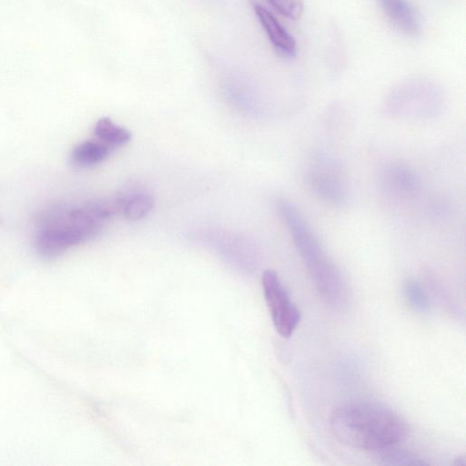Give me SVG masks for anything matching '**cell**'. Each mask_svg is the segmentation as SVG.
<instances>
[{
    "label": "cell",
    "instance_id": "1",
    "mask_svg": "<svg viewBox=\"0 0 466 466\" xmlns=\"http://www.w3.org/2000/svg\"><path fill=\"white\" fill-rule=\"evenodd\" d=\"M276 208L321 299L334 309H346L350 300L347 280L299 209L283 198L276 201Z\"/></svg>",
    "mask_w": 466,
    "mask_h": 466
},
{
    "label": "cell",
    "instance_id": "2",
    "mask_svg": "<svg viewBox=\"0 0 466 466\" xmlns=\"http://www.w3.org/2000/svg\"><path fill=\"white\" fill-rule=\"evenodd\" d=\"M329 423L339 442L367 451L393 446L408 432L406 422L394 411L364 401L340 404L331 413Z\"/></svg>",
    "mask_w": 466,
    "mask_h": 466
},
{
    "label": "cell",
    "instance_id": "3",
    "mask_svg": "<svg viewBox=\"0 0 466 466\" xmlns=\"http://www.w3.org/2000/svg\"><path fill=\"white\" fill-rule=\"evenodd\" d=\"M34 247L41 258L54 259L71 248L96 237L101 221L85 207L56 203L40 210L34 218Z\"/></svg>",
    "mask_w": 466,
    "mask_h": 466
},
{
    "label": "cell",
    "instance_id": "4",
    "mask_svg": "<svg viewBox=\"0 0 466 466\" xmlns=\"http://www.w3.org/2000/svg\"><path fill=\"white\" fill-rule=\"evenodd\" d=\"M445 102L440 84L429 77L413 76L394 85L384 96L381 108L392 118L427 120L441 114Z\"/></svg>",
    "mask_w": 466,
    "mask_h": 466
},
{
    "label": "cell",
    "instance_id": "5",
    "mask_svg": "<svg viewBox=\"0 0 466 466\" xmlns=\"http://www.w3.org/2000/svg\"><path fill=\"white\" fill-rule=\"evenodd\" d=\"M305 181L318 198L331 206L344 207L350 199L347 172L342 164L332 156H315L307 167Z\"/></svg>",
    "mask_w": 466,
    "mask_h": 466
},
{
    "label": "cell",
    "instance_id": "6",
    "mask_svg": "<svg viewBox=\"0 0 466 466\" xmlns=\"http://www.w3.org/2000/svg\"><path fill=\"white\" fill-rule=\"evenodd\" d=\"M263 294L273 325L283 338H289L300 321V312L291 300L275 270L268 269L262 275Z\"/></svg>",
    "mask_w": 466,
    "mask_h": 466
},
{
    "label": "cell",
    "instance_id": "7",
    "mask_svg": "<svg viewBox=\"0 0 466 466\" xmlns=\"http://www.w3.org/2000/svg\"><path fill=\"white\" fill-rule=\"evenodd\" d=\"M376 181L380 193L394 203L413 199L420 187L417 173L409 165L397 160L382 164L377 172Z\"/></svg>",
    "mask_w": 466,
    "mask_h": 466
},
{
    "label": "cell",
    "instance_id": "8",
    "mask_svg": "<svg viewBox=\"0 0 466 466\" xmlns=\"http://www.w3.org/2000/svg\"><path fill=\"white\" fill-rule=\"evenodd\" d=\"M254 11L276 52L283 57H294L297 54V45L293 36L264 6L255 5Z\"/></svg>",
    "mask_w": 466,
    "mask_h": 466
},
{
    "label": "cell",
    "instance_id": "9",
    "mask_svg": "<svg viewBox=\"0 0 466 466\" xmlns=\"http://www.w3.org/2000/svg\"><path fill=\"white\" fill-rule=\"evenodd\" d=\"M388 20L402 34L415 37L421 32L420 17L408 0H377Z\"/></svg>",
    "mask_w": 466,
    "mask_h": 466
},
{
    "label": "cell",
    "instance_id": "10",
    "mask_svg": "<svg viewBox=\"0 0 466 466\" xmlns=\"http://www.w3.org/2000/svg\"><path fill=\"white\" fill-rule=\"evenodd\" d=\"M110 148L98 139L86 140L73 148L71 161L79 167H92L104 161L108 157Z\"/></svg>",
    "mask_w": 466,
    "mask_h": 466
},
{
    "label": "cell",
    "instance_id": "11",
    "mask_svg": "<svg viewBox=\"0 0 466 466\" xmlns=\"http://www.w3.org/2000/svg\"><path fill=\"white\" fill-rule=\"evenodd\" d=\"M94 134L98 140L108 147H121L131 139V133L127 128L116 125L111 118H99L95 127Z\"/></svg>",
    "mask_w": 466,
    "mask_h": 466
},
{
    "label": "cell",
    "instance_id": "12",
    "mask_svg": "<svg viewBox=\"0 0 466 466\" xmlns=\"http://www.w3.org/2000/svg\"><path fill=\"white\" fill-rule=\"evenodd\" d=\"M154 199L147 193L136 192L123 196L121 214L129 220L145 218L153 208Z\"/></svg>",
    "mask_w": 466,
    "mask_h": 466
},
{
    "label": "cell",
    "instance_id": "13",
    "mask_svg": "<svg viewBox=\"0 0 466 466\" xmlns=\"http://www.w3.org/2000/svg\"><path fill=\"white\" fill-rule=\"evenodd\" d=\"M403 296L415 311L425 314L431 309V300L422 285L416 279H408L402 286Z\"/></svg>",
    "mask_w": 466,
    "mask_h": 466
},
{
    "label": "cell",
    "instance_id": "14",
    "mask_svg": "<svg viewBox=\"0 0 466 466\" xmlns=\"http://www.w3.org/2000/svg\"><path fill=\"white\" fill-rule=\"evenodd\" d=\"M380 451L379 459L382 464L398 466H428L430 464L413 452L394 447V445Z\"/></svg>",
    "mask_w": 466,
    "mask_h": 466
},
{
    "label": "cell",
    "instance_id": "15",
    "mask_svg": "<svg viewBox=\"0 0 466 466\" xmlns=\"http://www.w3.org/2000/svg\"><path fill=\"white\" fill-rule=\"evenodd\" d=\"M281 15L297 20L303 11L302 0H266Z\"/></svg>",
    "mask_w": 466,
    "mask_h": 466
},
{
    "label": "cell",
    "instance_id": "16",
    "mask_svg": "<svg viewBox=\"0 0 466 466\" xmlns=\"http://www.w3.org/2000/svg\"><path fill=\"white\" fill-rule=\"evenodd\" d=\"M454 465L456 466H464L465 465V457L460 456L455 459Z\"/></svg>",
    "mask_w": 466,
    "mask_h": 466
}]
</instances>
